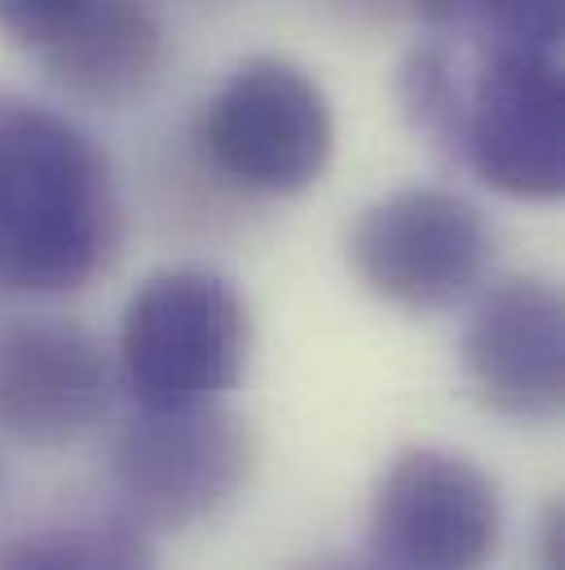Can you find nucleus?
Masks as SVG:
<instances>
[{
  "instance_id": "1",
  "label": "nucleus",
  "mask_w": 565,
  "mask_h": 570,
  "mask_svg": "<svg viewBox=\"0 0 565 570\" xmlns=\"http://www.w3.org/2000/svg\"><path fill=\"white\" fill-rule=\"evenodd\" d=\"M120 244L111 159L62 111L0 94V292L58 296Z\"/></svg>"
},
{
  "instance_id": "2",
  "label": "nucleus",
  "mask_w": 565,
  "mask_h": 570,
  "mask_svg": "<svg viewBox=\"0 0 565 570\" xmlns=\"http://www.w3.org/2000/svg\"><path fill=\"white\" fill-rule=\"evenodd\" d=\"M252 318L217 271L168 266L138 284L120 318V381L141 412L221 403L248 367Z\"/></svg>"
},
{
  "instance_id": "3",
  "label": "nucleus",
  "mask_w": 565,
  "mask_h": 570,
  "mask_svg": "<svg viewBox=\"0 0 565 570\" xmlns=\"http://www.w3.org/2000/svg\"><path fill=\"white\" fill-rule=\"evenodd\" d=\"M204 159L248 195L309 190L336 150V116L323 85L291 58H244L195 120Z\"/></svg>"
},
{
  "instance_id": "4",
  "label": "nucleus",
  "mask_w": 565,
  "mask_h": 570,
  "mask_svg": "<svg viewBox=\"0 0 565 570\" xmlns=\"http://www.w3.org/2000/svg\"><path fill=\"white\" fill-rule=\"evenodd\" d=\"M446 155L522 204L565 190V85L553 53L490 49L464 58Z\"/></svg>"
},
{
  "instance_id": "5",
  "label": "nucleus",
  "mask_w": 565,
  "mask_h": 570,
  "mask_svg": "<svg viewBox=\"0 0 565 570\" xmlns=\"http://www.w3.org/2000/svg\"><path fill=\"white\" fill-rule=\"evenodd\" d=\"M499 527V487L477 460L403 446L376 478L367 549L376 570H486Z\"/></svg>"
},
{
  "instance_id": "6",
  "label": "nucleus",
  "mask_w": 565,
  "mask_h": 570,
  "mask_svg": "<svg viewBox=\"0 0 565 570\" xmlns=\"http://www.w3.org/2000/svg\"><path fill=\"white\" fill-rule=\"evenodd\" d=\"M252 429L221 403L186 412H141L111 446V478L125 518L141 531H190L217 518L248 482Z\"/></svg>"
},
{
  "instance_id": "7",
  "label": "nucleus",
  "mask_w": 565,
  "mask_h": 570,
  "mask_svg": "<svg viewBox=\"0 0 565 570\" xmlns=\"http://www.w3.org/2000/svg\"><path fill=\"white\" fill-rule=\"evenodd\" d=\"M345 257L358 284L389 305L450 309L486 275L490 226L455 190L403 186L354 217Z\"/></svg>"
},
{
  "instance_id": "8",
  "label": "nucleus",
  "mask_w": 565,
  "mask_h": 570,
  "mask_svg": "<svg viewBox=\"0 0 565 570\" xmlns=\"http://www.w3.org/2000/svg\"><path fill=\"white\" fill-rule=\"evenodd\" d=\"M464 376L477 403L517 425L557 421L565 403V305L553 279L490 284L464 327Z\"/></svg>"
},
{
  "instance_id": "9",
  "label": "nucleus",
  "mask_w": 565,
  "mask_h": 570,
  "mask_svg": "<svg viewBox=\"0 0 565 570\" xmlns=\"http://www.w3.org/2000/svg\"><path fill=\"white\" fill-rule=\"evenodd\" d=\"M107 345L71 318H13L0 327V429L27 446H67L111 407Z\"/></svg>"
},
{
  "instance_id": "10",
  "label": "nucleus",
  "mask_w": 565,
  "mask_h": 570,
  "mask_svg": "<svg viewBox=\"0 0 565 570\" xmlns=\"http://www.w3.org/2000/svg\"><path fill=\"white\" fill-rule=\"evenodd\" d=\"M163 53V27L146 0H85L40 62L67 98L120 111L159 80Z\"/></svg>"
},
{
  "instance_id": "11",
  "label": "nucleus",
  "mask_w": 565,
  "mask_h": 570,
  "mask_svg": "<svg viewBox=\"0 0 565 570\" xmlns=\"http://www.w3.org/2000/svg\"><path fill=\"white\" fill-rule=\"evenodd\" d=\"M0 570H159L155 549L133 518H80L40 527L0 544Z\"/></svg>"
},
{
  "instance_id": "12",
  "label": "nucleus",
  "mask_w": 565,
  "mask_h": 570,
  "mask_svg": "<svg viewBox=\"0 0 565 570\" xmlns=\"http://www.w3.org/2000/svg\"><path fill=\"white\" fill-rule=\"evenodd\" d=\"M412 9L437 40L459 45L468 53H553L562 40V0H412Z\"/></svg>"
},
{
  "instance_id": "13",
  "label": "nucleus",
  "mask_w": 565,
  "mask_h": 570,
  "mask_svg": "<svg viewBox=\"0 0 565 570\" xmlns=\"http://www.w3.org/2000/svg\"><path fill=\"white\" fill-rule=\"evenodd\" d=\"M80 4L85 0H0V36L40 53L71 27Z\"/></svg>"
},
{
  "instance_id": "14",
  "label": "nucleus",
  "mask_w": 565,
  "mask_h": 570,
  "mask_svg": "<svg viewBox=\"0 0 565 570\" xmlns=\"http://www.w3.org/2000/svg\"><path fill=\"white\" fill-rule=\"evenodd\" d=\"M565 513L562 504H553L548 509V518H544V527H539V535H544V570H562L565 567Z\"/></svg>"
},
{
  "instance_id": "15",
  "label": "nucleus",
  "mask_w": 565,
  "mask_h": 570,
  "mask_svg": "<svg viewBox=\"0 0 565 570\" xmlns=\"http://www.w3.org/2000/svg\"><path fill=\"white\" fill-rule=\"evenodd\" d=\"M336 4H340L349 18H358V13H385V18H389L403 0H336Z\"/></svg>"
},
{
  "instance_id": "16",
  "label": "nucleus",
  "mask_w": 565,
  "mask_h": 570,
  "mask_svg": "<svg viewBox=\"0 0 565 570\" xmlns=\"http://www.w3.org/2000/svg\"><path fill=\"white\" fill-rule=\"evenodd\" d=\"M291 570H376V567H363V562H349V558H314V562Z\"/></svg>"
}]
</instances>
